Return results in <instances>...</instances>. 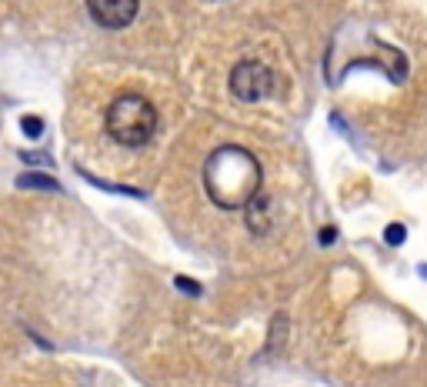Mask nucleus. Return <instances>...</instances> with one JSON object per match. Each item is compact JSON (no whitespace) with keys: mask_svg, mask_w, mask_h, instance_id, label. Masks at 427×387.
Here are the masks:
<instances>
[{"mask_svg":"<svg viewBox=\"0 0 427 387\" xmlns=\"http://www.w3.org/2000/svg\"><path fill=\"white\" fill-rule=\"evenodd\" d=\"M318 241L324 244V247H328V244H334V241H337V231H334V227H324V231L318 234Z\"/></svg>","mask_w":427,"mask_h":387,"instance_id":"nucleus-9","label":"nucleus"},{"mask_svg":"<svg viewBox=\"0 0 427 387\" xmlns=\"http://www.w3.org/2000/svg\"><path fill=\"white\" fill-rule=\"evenodd\" d=\"M177 288L187 290V294H200V288L194 284V280H187V277H177Z\"/></svg>","mask_w":427,"mask_h":387,"instance_id":"nucleus-10","label":"nucleus"},{"mask_svg":"<svg viewBox=\"0 0 427 387\" xmlns=\"http://www.w3.org/2000/svg\"><path fill=\"white\" fill-rule=\"evenodd\" d=\"M21 127L27 137H40V133H44V121H40V117H23Z\"/></svg>","mask_w":427,"mask_h":387,"instance_id":"nucleus-8","label":"nucleus"},{"mask_svg":"<svg viewBox=\"0 0 427 387\" xmlns=\"http://www.w3.org/2000/svg\"><path fill=\"white\" fill-rule=\"evenodd\" d=\"M137 4L141 0H87L90 17L107 27V31H121L137 17Z\"/></svg>","mask_w":427,"mask_h":387,"instance_id":"nucleus-4","label":"nucleus"},{"mask_svg":"<svg viewBox=\"0 0 427 387\" xmlns=\"http://www.w3.org/2000/svg\"><path fill=\"white\" fill-rule=\"evenodd\" d=\"M271 90H274V74L261 60H241L230 70V94L237 100L254 104V100H264Z\"/></svg>","mask_w":427,"mask_h":387,"instance_id":"nucleus-3","label":"nucleus"},{"mask_svg":"<svg viewBox=\"0 0 427 387\" xmlns=\"http://www.w3.org/2000/svg\"><path fill=\"white\" fill-rule=\"evenodd\" d=\"M384 241L391 244V247H401V244L407 241V231H404V224H391L387 231H384Z\"/></svg>","mask_w":427,"mask_h":387,"instance_id":"nucleus-7","label":"nucleus"},{"mask_svg":"<svg viewBox=\"0 0 427 387\" xmlns=\"http://www.w3.org/2000/svg\"><path fill=\"white\" fill-rule=\"evenodd\" d=\"M157 131V111L141 94H121L107 107V133L124 147L147 144Z\"/></svg>","mask_w":427,"mask_h":387,"instance_id":"nucleus-2","label":"nucleus"},{"mask_svg":"<svg viewBox=\"0 0 427 387\" xmlns=\"http://www.w3.org/2000/svg\"><path fill=\"white\" fill-rule=\"evenodd\" d=\"M23 160H31V164H50L44 154H23Z\"/></svg>","mask_w":427,"mask_h":387,"instance_id":"nucleus-11","label":"nucleus"},{"mask_svg":"<svg viewBox=\"0 0 427 387\" xmlns=\"http://www.w3.org/2000/svg\"><path fill=\"white\" fill-rule=\"evenodd\" d=\"M244 210H247V227H251L254 234H264L271 227V221H267V197H264V194H257Z\"/></svg>","mask_w":427,"mask_h":387,"instance_id":"nucleus-5","label":"nucleus"},{"mask_svg":"<svg viewBox=\"0 0 427 387\" xmlns=\"http://www.w3.org/2000/svg\"><path fill=\"white\" fill-rule=\"evenodd\" d=\"M204 184H207V194L217 207L227 210L247 207L261 194V164H257V157L251 151H244L237 144L217 147L207 157Z\"/></svg>","mask_w":427,"mask_h":387,"instance_id":"nucleus-1","label":"nucleus"},{"mask_svg":"<svg viewBox=\"0 0 427 387\" xmlns=\"http://www.w3.org/2000/svg\"><path fill=\"white\" fill-rule=\"evenodd\" d=\"M17 187H31V190H57L54 178H44V174H23L17 178Z\"/></svg>","mask_w":427,"mask_h":387,"instance_id":"nucleus-6","label":"nucleus"}]
</instances>
